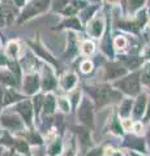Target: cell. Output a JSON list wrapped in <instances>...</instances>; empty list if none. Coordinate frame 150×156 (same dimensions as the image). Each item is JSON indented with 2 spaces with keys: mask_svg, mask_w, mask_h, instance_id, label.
<instances>
[{
  "mask_svg": "<svg viewBox=\"0 0 150 156\" xmlns=\"http://www.w3.org/2000/svg\"><path fill=\"white\" fill-rule=\"evenodd\" d=\"M94 11H95V8H91L90 11H86V12H84V18H85V20H88V16L90 17V16H91V13H93Z\"/></svg>",
  "mask_w": 150,
  "mask_h": 156,
  "instance_id": "cell-35",
  "label": "cell"
},
{
  "mask_svg": "<svg viewBox=\"0 0 150 156\" xmlns=\"http://www.w3.org/2000/svg\"><path fill=\"white\" fill-rule=\"evenodd\" d=\"M2 122L5 128L9 129H21L22 128V122L18 120V117L14 115H4L2 117Z\"/></svg>",
  "mask_w": 150,
  "mask_h": 156,
  "instance_id": "cell-11",
  "label": "cell"
},
{
  "mask_svg": "<svg viewBox=\"0 0 150 156\" xmlns=\"http://www.w3.org/2000/svg\"><path fill=\"white\" fill-rule=\"evenodd\" d=\"M140 80H141V82H142L145 86L150 87V64L146 65L142 69L141 74H140Z\"/></svg>",
  "mask_w": 150,
  "mask_h": 156,
  "instance_id": "cell-19",
  "label": "cell"
},
{
  "mask_svg": "<svg viewBox=\"0 0 150 156\" xmlns=\"http://www.w3.org/2000/svg\"><path fill=\"white\" fill-rule=\"evenodd\" d=\"M108 2H111V3H116L118 0H108Z\"/></svg>",
  "mask_w": 150,
  "mask_h": 156,
  "instance_id": "cell-39",
  "label": "cell"
},
{
  "mask_svg": "<svg viewBox=\"0 0 150 156\" xmlns=\"http://www.w3.org/2000/svg\"><path fill=\"white\" fill-rule=\"evenodd\" d=\"M82 51H84L85 55H90L94 51V44L91 42H85L84 46H82Z\"/></svg>",
  "mask_w": 150,
  "mask_h": 156,
  "instance_id": "cell-27",
  "label": "cell"
},
{
  "mask_svg": "<svg viewBox=\"0 0 150 156\" xmlns=\"http://www.w3.org/2000/svg\"><path fill=\"white\" fill-rule=\"evenodd\" d=\"M17 51H18V44H17V43H14V42L9 43V44H8V50H7L8 55L11 57H16Z\"/></svg>",
  "mask_w": 150,
  "mask_h": 156,
  "instance_id": "cell-23",
  "label": "cell"
},
{
  "mask_svg": "<svg viewBox=\"0 0 150 156\" xmlns=\"http://www.w3.org/2000/svg\"><path fill=\"white\" fill-rule=\"evenodd\" d=\"M55 107H56V100L54 95L48 94L45 99H43V111H45L46 115H52L55 111Z\"/></svg>",
  "mask_w": 150,
  "mask_h": 156,
  "instance_id": "cell-12",
  "label": "cell"
},
{
  "mask_svg": "<svg viewBox=\"0 0 150 156\" xmlns=\"http://www.w3.org/2000/svg\"><path fill=\"white\" fill-rule=\"evenodd\" d=\"M146 99H148V95L146 94H141L137 98L136 103H134L133 115H134V117H136L137 120L145 113V109H146V101H148Z\"/></svg>",
  "mask_w": 150,
  "mask_h": 156,
  "instance_id": "cell-8",
  "label": "cell"
},
{
  "mask_svg": "<svg viewBox=\"0 0 150 156\" xmlns=\"http://www.w3.org/2000/svg\"><path fill=\"white\" fill-rule=\"evenodd\" d=\"M63 26H67V27H73V29H81L80 26V22H79V20L77 18H69V20H67V21L63 23Z\"/></svg>",
  "mask_w": 150,
  "mask_h": 156,
  "instance_id": "cell-22",
  "label": "cell"
},
{
  "mask_svg": "<svg viewBox=\"0 0 150 156\" xmlns=\"http://www.w3.org/2000/svg\"><path fill=\"white\" fill-rule=\"evenodd\" d=\"M31 46H33L34 51H35L39 56H42L43 58H45V60H47L48 62H51V64H55V65H56V61L54 60V58H52V56L50 55V53L46 52L45 50H43V47H42V46H39V44H31Z\"/></svg>",
  "mask_w": 150,
  "mask_h": 156,
  "instance_id": "cell-17",
  "label": "cell"
},
{
  "mask_svg": "<svg viewBox=\"0 0 150 156\" xmlns=\"http://www.w3.org/2000/svg\"><path fill=\"white\" fill-rule=\"evenodd\" d=\"M4 103L5 104H9V103H13V101H16L18 99H21V96L20 95H17V94H14L13 91H5L4 92Z\"/></svg>",
  "mask_w": 150,
  "mask_h": 156,
  "instance_id": "cell-20",
  "label": "cell"
},
{
  "mask_svg": "<svg viewBox=\"0 0 150 156\" xmlns=\"http://www.w3.org/2000/svg\"><path fill=\"white\" fill-rule=\"evenodd\" d=\"M0 81L4 82V83H7V85H11V86L17 85L14 76L12 74V73L5 72V70H2V72H0Z\"/></svg>",
  "mask_w": 150,
  "mask_h": 156,
  "instance_id": "cell-18",
  "label": "cell"
},
{
  "mask_svg": "<svg viewBox=\"0 0 150 156\" xmlns=\"http://www.w3.org/2000/svg\"><path fill=\"white\" fill-rule=\"evenodd\" d=\"M124 144L127 146V147H129L130 150H137V151H141V152H144L145 151V143L144 140L141 138H137V136H127L125 138V142Z\"/></svg>",
  "mask_w": 150,
  "mask_h": 156,
  "instance_id": "cell-10",
  "label": "cell"
},
{
  "mask_svg": "<svg viewBox=\"0 0 150 156\" xmlns=\"http://www.w3.org/2000/svg\"><path fill=\"white\" fill-rule=\"evenodd\" d=\"M103 148L102 147H99V148H94V150H91L89 151V154L86 155V156H101V155H103Z\"/></svg>",
  "mask_w": 150,
  "mask_h": 156,
  "instance_id": "cell-30",
  "label": "cell"
},
{
  "mask_svg": "<svg viewBox=\"0 0 150 156\" xmlns=\"http://www.w3.org/2000/svg\"><path fill=\"white\" fill-rule=\"evenodd\" d=\"M130 109H132V99H124L122 101V104H120L119 113L123 119H127L130 115Z\"/></svg>",
  "mask_w": 150,
  "mask_h": 156,
  "instance_id": "cell-16",
  "label": "cell"
},
{
  "mask_svg": "<svg viewBox=\"0 0 150 156\" xmlns=\"http://www.w3.org/2000/svg\"><path fill=\"white\" fill-rule=\"evenodd\" d=\"M115 87H118L120 91H123L127 95H130V96L138 95L140 91H141V87H140V74L138 73H132L128 77L120 78L119 81L115 82Z\"/></svg>",
  "mask_w": 150,
  "mask_h": 156,
  "instance_id": "cell-2",
  "label": "cell"
},
{
  "mask_svg": "<svg viewBox=\"0 0 150 156\" xmlns=\"http://www.w3.org/2000/svg\"><path fill=\"white\" fill-rule=\"evenodd\" d=\"M38 89H39V80H38V76H35V74L26 76L25 80H24V91H25L27 95H33L38 91Z\"/></svg>",
  "mask_w": 150,
  "mask_h": 156,
  "instance_id": "cell-5",
  "label": "cell"
},
{
  "mask_svg": "<svg viewBox=\"0 0 150 156\" xmlns=\"http://www.w3.org/2000/svg\"><path fill=\"white\" fill-rule=\"evenodd\" d=\"M123 126H124V129H125V130L130 129V128H132V121L128 120V119H125V120L123 121Z\"/></svg>",
  "mask_w": 150,
  "mask_h": 156,
  "instance_id": "cell-33",
  "label": "cell"
},
{
  "mask_svg": "<svg viewBox=\"0 0 150 156\" xmlns=\"http://www.w3.org/2000/svg\"><path fill=\"white\" fill-rule=\"evenodd\" d=\"M91 68H93V65H91L90 61H85V62H82V65H81V69L84 73H89L91 70Z\"/></svg>",
  "mask_w": 150,
  "mask_h": 156,
  "instance_id": "cell-31",
  "label": "cell"
},
{
  "mask_svg": "<svg viewBox=\"0 0 150 156\" xmlns=\"http://www.w3.org/2000/svg\"><path fill=\"white\" fill-rule=\"evenodd\" d=\"M48 2H50V0H33V2L26 7L25 11H24L21 20H26L29 17L35 16L37 13L46 11L47 7H48Z\"/></svg>",
  "mask_w": 150,
  "mask_h": 156,
  "instance_id": "cell-4",
  "label": "cell"
},
{
  "mask_svg": "<svg viewBox=\"0 0 150 156\" xmlns=\"http://www.w3.org/2000/svg\"><path fill=\"white\" fill-rule=\"evenodd\" d=\"M125 73H127L125 68L120 66L119 64H108L107 68H106L104 76L107 80H116V78L125 76Z\"/></svg>",
  "mask_w": 150,
  "mask_h": 156,
  "instance_id": "cell-7",
  "label": "cell"
},
{
  "mask_svg": "<svg viewBox=\"0 0 150 156\" xmlns=\"http://www.w3.org/2000/svg\"><path fill=\"white\" fill-rule=\"evenodd\" d=\"M145 112H146V116H145V120L144 121H150V101H149L148 109H145Z\"/></svg>",
  "mask_w": 150,
  "mask_h": 156,
  "instance_id": "cell-34",
  "label": "cell"
},
{
  "mask_svg": "<svg viewBox=\"0 0 150 156\" xmlns=\"http://www.w3.org/2000/svg\"><path fill=\"white\" fill-rule=\"evenodd\" d=\"M67 3H68V0H55V4H54V9L55 11H60V9H63Z\"/></svg>",
  "mask_w": 150,
  "mask_h": 156,
  "instance_id": "cell-29",
  "label": "cell"
},
{
  "mask_svg": "<svg viewBox=\"0 0 150 156\" xmlns=\"http://www.w3.org/2000/svg\"><path fill=\"white\" fill-rule=\"evenodd\" d=\"M60 150H61V143H60V140H59V142H55L54 144L51 146V148H50V155H51V156H56L57 154L60 152Z\"/></svg>",
  "mask_w": 150,
  "mask_h": 156,
  "instance_id": "cell-26",
  "label": "cell"
},
{
  "mask_svg": "<svg viewBox=\"0 0 150 156\" xmlns=\"http://www.w3.org/2000/svg\"><path fill=\"white\" fill-rule=\"evenodd\" d=\"M57 105H59V108L63 112H69V103L67 99H64V98H60V99L57 100Z\"/></svg>",
  "mask_w": 150,
  "mask_h": 156,
  "instance_id": "cell-24",
  "label": "cell"
},
{
  "mask_svg": "<svg viewBox=\"0 0 150 156\" xmlns=\"http://www.w3.org/2000/svg\"><path fill=\"white\" fill-rule=\"evenodd\" d=\"M129 2V11L133 12L136 11L137 8H140L144 4V0H128Z\"/></svg>",
  "mask_w": 150,
  "mask_h": 156,
  "instance_id": "cell-25",
  "label": "cell"
},
{
  "mask_svg": "<svg viewBox=\"0 0 150 156\" xmlns=\"http://www.w3.org/2000/svg\"><path fill=\"white\" fill-rule=\"evenodd\" d=\"M115 44H116V47H119V48H124L125 44H127V42H125L124 38H118L115 41Z\"/></svg>",
  "mask_w": 150,
  "mask_h": 156,
  "instance_id": "cell-32",
  "label": "cell"
},
{
  "mask_svg": "<svg viewBox=\"0 0 150 156\" xmlns=\"http://www.w3.org/2000/svg\"><path fill=\"white\" fill-rule=\"evenodd\" d=\"M76 133H77V136H79L80 143H81L82 147H89V146H91L89 128H86V126H80V128H76Z\"/></svg>",
  "mask_w": 150,
  "mask_h": 156,
  "instance_id": "cell-9",
  "label": "cell"
},
{
  "mask_svg": "<svg viewBox=\"0 0 150 156\" xmlns=\"http://www.w3.org/2000/svg\"><path fill=\"white\" fill-rule=\"evenodd\" d=\"M7 62V60H5V57H4V55L2 52H0V65H4Z\"/></svg>",
  "mask_w": 150,
  "mask_h": 156,
  "instance_id": "cell-37",
  "label": "cell"
},
{
  "mask_svg": "<svg viewBox=\"0 0 150 156\" xmlns=\"http://www.w3.org/2000/svg\"><path fill=\"white\" fill-rule=\"evenodd\" d=\"M123 61L125 62V65L129 66L130 69H136L140 66V64L142 62V60H140L137 57H130V58H123Z\"/></svg>",
  "mask_w": 150,
  "mask_h": 156,
  "instance_id": "cell-21",
  "label": "cell"
},
{
  "mask_svg": "<svg viewBox=\"0 0 150 156\" xmlns=\"http://www.w3.org/2000/svg\"><path fill=\"white\" fill-rule=\"evenodd\" d=\"M89 31H90L91 35L95 37V38L101 37V34L103 31V22L101 21V20H94V21H91L90 25H89Z\"/></svg>",
  "mask_w": 150,
  "mask_h": 156,
  "instance_id": "cell-15",
  "label": "cell"
},
{
  "mask_svg": "<svg viewBox=\"0 0 150 156\" xmlns=\"http://www.w3.org/2000/svg\"><path fill=\"white\" fill-rule=\"evenodd\" d=\"M27 138H29V140H30L31 143H34V144H37V143H41V142H42L41 136L38 135L37 133H29V134H27Z\"/></svg>",
  "mask_w": 150,
  "mask_h": 156,
  "instance_id": "cell-28",
  "label": "cell"
},
{
  "mask_svg": "<svg viewBox=\"0 0 150 156\" xmlns=\"http://www.w3.org/2000/svg\"><path fill=\"white\" fill-rule=\"evenodd\" d=\"M56 86V81L52 73L50 70H45V74H43V81H42V87L45 90H52Z\"/></svg>",
  "mask_w": 150,
  "mask_h": 156,
  "instance_id": "cell-13",
  "label": "cell"
},
{
  "mask_svg": "<svg viewBox=\"0 0 150 156\" xmlns=\"http://www.w3.org/2000/svg\"><path fill=\"white\" fill-rule=\"evenodd\" d=\"M77 83V77L73 74V73H69V74H65L64 77H63L61 80V87L64 90H72L73 87L76 86Z\"/></svg>",
  "mask_w": 150,
  "mask_h": 156,
  "instance_id": "cell-14",
  "label": "cell"
},
{
  "mask_svg": "<svg viewBox=\"0 0 150 156\" xmlns=\"http://www.w3.org/2000/svg\"><path fill=\"white\" fill-rule=\"evenodd\" d=\"M5 156H13V155H12V154H7Z\"/></svg>",
  "mask_w": 150,
  "mask_h": 156,
  "instance_id": "cell-40",
  "label": "cell"
},
{
  "mask_svg": "<svg viewBox=\"0 0 150 156\" xmlns=\"http://www.w3.org/2000/svg\"><path fill=\"white\" fill-rule=\"evenodd\" d=\"M111 152L108 154V156H123V154L120 151H114V150H110Z\"/></svg>",
  "mask_w": 150,
  "mask_h": 156,
  "instance_id": "cell-36",
  "label": "cell"
},
{
  "mask_svg": "<svg viewBox=\"0 0 150 156\" xmlns=\"http://www.w3.org/2000/svg\"><path fill=\"white\" fill-rule=\"evenodd\" d=\"M129 156H141V155H137L136 152H130V154H129Z\"/></svg>",
  "mask_w": 150,
  "mask_h": 156,
  "instance_id": "cell-38",
  "label": "cell"
},
{
  "mask_svg": "<svg viewBox=\"0 0 150 156\" xmlns=\"http://www.w3.org/2000/svg\"><path fill=\"white\" fill-rule=\"evenodd\" d=\"M16 111L22 116V119L25 120L27 125L31 124V117H33V108L30 101H21L16 105Z\"/></svg>",
  "mask_w": 150,
  "mask_h": 156,
  "instance_id": "cell-6",
  "label": "cell"
},
{
  "mask_svg": "<svg viewBox=\"0 0 150 156\" xmlns=\"http://www.w3.org/2000/svg\"><path fill=\"white\" fill-rule=\"evenodd\" d=\"M86 91H88L89 95L94 99L95 105L98 107V108H102V107L112 103V101L122 99V95H120L119 92H116L110 85L89 86V87H86Z\"/></svg>",
  "mask_w": 150,
  "mask_h": 156,
  "instance_id": "cell-1",
  "label": "cell"
},
{
  "mask_svg": "<svg viewBox=\"0 0 150 156\" xmlns=\"http://www.w3.org/2000/svg\"><path fill=\"white\" fill-rule=\"evenodd\" d=\"M77 117L81 121V124L86 128H93L94 124V108L88 98H84L77 109Z\"/></svg>",
  "mask_w": 150,
  "mask_h": 156,
  "instance_id": "cell-3",
  "label": "cell"
},
{
  "mask_svg": "<svg viewBox=\"0 0 150 156\" xmlns=\"http://www.w3.org/2000/svg\"><path fill=\"white\" fill-rule=\"evenodd\" d=\"M149 139H150V131H149Z\"/></svg>",
  "mask_w": 150,
  "mask_h": 156,
  "instance_id": "cell-41",
  "label": "cell"
}]
</instances>
